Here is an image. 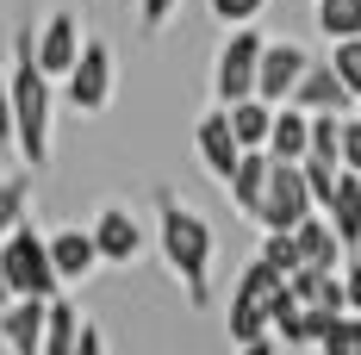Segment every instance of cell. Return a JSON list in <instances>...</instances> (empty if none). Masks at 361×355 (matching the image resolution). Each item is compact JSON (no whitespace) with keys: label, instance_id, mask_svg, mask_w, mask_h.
I'll return each mask as SVG.
<instances>
[{"label":"cell","instance_id":"6da1fadb","mask_svg":"<svg viewBox=\"0 0 361 355\" xmlns=\"http://www.w3.org/2000/svg\"><path fill=\"white\" fill-rule=\"evenodd\" d=\"M156 249L162 262L175 268V281L187 287L193 306H212V255H218V237L206 212H193L175 187H156Z\"/></svg>","mask_w":361,"mask_h":355},{"label":"cell","instance_id":"7a4b0ae2","mask_svg":"<svg viewBox=\"0 0 361 355\" xmlns=\"http://www.w3.org/2000/svg\"><path fill=\"white\" fill-rule=\"evenodd\" d=\"M6 100H13V143H19V156H25L32 169H44V162H50V119H56V94H50V75L37 69V56H32V25H19V37H13Z\"/></svg>","mask_w":361,"mask_h":355},{"label":"cell","instance_id":"3957f363","mask_svg":"<svg viewBox=\"0 0 361 355\" xmlns=\"http://www.w3.org/2000/svg\"><path fill=\"white\" fill-rule=\"evenodd\" d=\"M0 262H6V281H13V293H32V299H50V293H63L56 268H50V243L37 237L32 218H19V224L0 237Z\"/></svg>","mask_w":361,"mask_h":355},{"label":"cell","instance_id":"277c9868","mask_svg":"<svg viewBox=\"0 0 361 355\" xmlns=\"http://www.w3.org/2000/svg\"><path fill=\"white\" fill-rule=\"evenodd\" d=\"M281 287H287V275H281V268H268L262 255L237 275V287H231V343H250V337L268 330V306H274V293H281Z\"/></svg>","mask_w":361,"mask_h":355},{"label":"cell","instance_id":"5b68a950","mask_svg":"<svg viewBox=\"0 0 361 355\" xmlns=\"http://www.w3.org/2000/svg\"><path fill=\"white\" fill-rule=\"evenodd\" d=\"M224 32L231 37L218 44V56H212V100L218 107L255 94V56H262V44H268L255 25H224Z\"/></svg>","mask_w":361,"mask_h":355},{"label":"cell","instance_id":"8992f818","mask_svg":"<svg viewBox=\"0 0 361 355\" xmlns=\"http://www.w3.org/2000/svg\"><path fill=\"white\" fill-rule=\"evenodd\" d=\"M63 100L75 112H106V100H112V44L106 37H81L69 75H63Z\"/></svg>","mask_w":361,"mask_h":355},{"label":"cell","instance_id":"52a82bcc","mask_svg":"<svg viewBox=\"0 0 361 355\" xmlns=\"http://www.w3.org/2000/svg\"><path fill=\"white\" fill-rule=\"evenodd\" d=\"M312 206H318V200H312L305 175H299V162H274V169H268V187H262V206H255V224H262V231H293Z\"/></svg>","mask_w":361,"mask_h":355},{"label":"cell","instance_id":"ba28073f","mask_svg":"<svg viewBox=\"0 0 361 355\" xmlns=\"http://www.w3.org/2000/svg\"><path fill=\"white\" fill-rule=\"evenodd\" d=\"M305 63H312V50H305L299 37H268V44H262V56H255V100L281 107L293 88H299Z\"/></svg>","mask_w":361,"mask_h":355},{"label":"cell","instance_id":"9c48e42d","mask_svg":"<svg viewBox=\"0 0 361 355\" xmlns=\"http://www.w3.org/2000/svg\"><path fill=\"white\" fill-rule=\"evenodd\" d=\"M87 237H94V249H100V262H112V268H131V262L144 255V224H137L131 206H118V200H106V206L94 212Z\"/></svg>","mask_w":361,"mask_h":355},{"label":"cell","instance_id":"30bf717a","mask_svg":"<svg viewBox=\"0 0 361 355\" xmlns=\"http://www.w3.org/2000/svg\"><path fill=\"white\" fill-rule=\"evenodd\" d=\"M75 50H81V19L56 6V13L32 32V56H37V69L50 75V81H63V75H69V63H75Z\"/></svg>","mask_w":361,"mask_h":355},{"label":"cell","instance_id":"8fae6325","mask_svg":"<svg viewBox=\"0 0 361 355\" xmlns=\"http://www.w3.org/2000/svg\"><path fill=\"white\" fill-rule=\"evenodd\" d=\"M193 150H200V169L224 187V181H231V169H237V156H243V143L231 138V119H224V107L206 112V119L193 125Z\"/></svg>","mask_w":361,"mask_h":355},{"label":"cell","instance_id":"7c38bea8","mask_svg":"<svg viewBox=\"0 0 361 355\" xmlns=\"http://www.w3.org/2000/svg\"><path fill=\"white\" fill-rule=\"evenodd\" d=\"M287 107H299V112H355V94L336 81V69L330 63H305V75H299V88L287 94Z\"/></svg>","mask_w":361,"mask_h":355},{"label":"cell","instance_id":"4fadbf2b","mask_svg":"<svg viewBox=\"0 0 361 355\" xmlns=\"http://www.w3.org/2000/svg\"><path fill=\"white\" fill-rule=\"evenodd\" d=\"M0 337L13 343V355H37V343H44V299L13 293V299L0 306Z\"/></svg>","mask_w":361,"mask_h":355},{"label":"cell","instance_id":"5bb4252c","mask_svg":"<svg viewBox=\"0 0 361 355\" xmlns=\"http://www.w3.org/2000/svg\"><path fill=\"white\" fill-rule=\"evenodd\" d=\"M287 237H293V249H299V262H312V268H336V262L349 255V249H343V237L330 231V218L318 212V206H312V212L299 218V224H293Z\"/></svg>","mask_w":361,"mask_h":355},{"label":"cell","instance_id":"9a60e30c","mask_svg":"<svg viewBox=\"0 0 361 355\" xmlns=\"http://www.w3.org/2000/svg\"><path fill=\"white\" fill-rule=\"evenodd\" d=\"M44 243H50V268H56V281H63V287L87 281V275L100 268V249H94L87 231H56V237H44Z\"/></svg>","mask_w":361,"mask_h":355},{"label":"cell","instance_id":"2e32d148","mask_svg":"<svg viewBox=\"0 0 361 355\" xmlns=\"http://www.w3.org/2000/svg\"><path fill=\"white\" fill-rule=\"evenodd\" d=\"M318 212L330 218V231L343 237V249H361V175H336V187H330V200L318 206Z\"/></svg>","mask_w":361,"mask_h":355},{"label":"cell","instance_id":"e0dca14e","mask_svg":"<svg viewBox=\"0 0 361 355\" xmlns=\"http://www.w3.org/2000/svg\"><path fill=\"white\" fill-rule=\"evenodd\" d=\"M268 169H274V156H268V150H243V156H237V169H231V181H224L231 206H237L243 218H255V206H262V187H268Z\"/></svg>","mask_w":361,"mask_h":355},{"label":"cell","instance_id":"ac0fdd59","mask_svg":"<svg viewBox=\"0 0 361 355\" xmlns=\"http://www.w3.org/2000/svg\"><path fill=\"white\" fill-rule=\"evenodd\" d=\"M305 143H312V112H299V107L281 100L274 119H268V143H262V150H268L274 162H299V156H305Z\"/></svg>","mask_w":361,"mask_h":355},{"label":"cell","instance_id":"d6986e66","mask_svg":"<svg viewBox=\"0 0 361 355\" xmlns=\"http://www.w3.org/2000/svg\"><path fill=\"white\" fill-rule=\"evenodd\" d=\"M75 330H81V306L63 299V293H50L44 299V343H37V355H69Z\"/></svg>","mask_w":361,"mask_h":355},{"label":"cell","instance_id":"ffe728a7","mask_svg":"<svg viewBox=\"0 0 361 355\" xmlns=\"http://www.w3.org/2000/svg\"><path fill=\"white\" fill-rule=\"evenodd\" d=\"M224 119H231V138L243 143V150H262V143H268V119H274V107L255 100V94H243V100L224 107Z\"/></svg>","mask_w":361,"mask_h":355},{"label":"cell","instance_id":"44dd1931","mask_svg":"<svg viewBox=\"0 0 361 355\" xmlns=\"http://www.w3.org/2000/svg\"><path fill=\"white\" fill-rule=\"evenodd\" d=\"M312 19H318L324 44H336V37H355V32H361V0H312Z\"/></svg>","mask_w":361,"mask_h":355},{"label":"cell","instance_id":"7402d4cb","mask_svg":"<svg viewBox=\"0 0 361 355\" xmlns=\"http://www.w3.org/2000/svg\"><path fill=\"white\" fill-rule=\"evenodd\" d=\"M318 355H361V312H336V318L318 330Z\"/></svg>","mask_w":361,"mask_h":355},{"label":"cell","instance_id":"603a6c76","mask_svg":"<svg viewBox=\"0 0 361 355\" xmlns=\"http://www.w3.org/2000/svg\"><path fill=\"white\" fill-rule=\"evenodd\" d=\"M324 63L336 69V81H343V88H349V94L361 100V32H355V37H336Z\"/></svg>","mask_w":361,"mask_h":355},{"label":"cell","instance_id":"cb8c5ba5","mask_svg":"<svg viewBox=\"0 0 361 355\" xmlns=\"http://www.w3.org/2000/svg\"><path fill=\"white\" fill-rule=\"evenodd\" d=\"M32 212V175H6L0 181V237Z\"/></svg>","mask_w":361,"mask_h":355},{"label":"cell","instance_id":"d4e9b609","mask_svg":"<svg viewBox=\"0 0 361 355\" xmlns=\"http://www.w3.org/2000/svg\"><path fill=\"white\" fill-rule=\"evenodd\" d=\"M299 175H305V187H312V200L324 206L330 187H336V175H343V162H330V156H312V150H305V156H299Z\"/></svg>","mask_w":361,"mask_h":355},{"label":"cell","instance_id":"484cf974","mask_svg":"<svg viewBox=\"0 0 361 355\" xmlns=\"http://www.w3.org/2000/svg\"><path fill=\"white\" fill-rule=\"evenodd\" d=\"M262 6H268V0H206V13H212L218 25H255Z\"/></svg>","mask_w":361,"mask_h":355},{"label":"cell","instance_id":"4316f807","mask_svg":"<svg viewBox=\"0 0 361 355\" xmlns=\"http://www.w3.org/2000/svg\"><path fill=\"white\" fill-rule=\"evenodd\" d=\"M262 262H268V268H281V275L299 268V249H293L287 231H268V237H262Z\"/></svg>","mask_w":361,"mask_h":355},{"label":"cell","instance_id":"83f0119b","mask_svg":"<svg viewBox=\"0 0 361 355\" xmlns=\"http://www.w3.org/2000/svg\"><path fill=\"white\" fill-rule=\"evenodd\" d=\"M336 156H343L349 175H361V112H343V143H336Z\"/></svg>","mask_w":361,"mask_h":355},{"label":"cell","instance_id":"f1b7e54d","mask_svg":"<svg viewBox=\"0 0 361 355\" xmlns=\"http://www.w3.org/2000/svg\"><path fill=\"white\" fill-rule=\"evenodd\" d=\"M137 13H144V37H156V32L180 13V0H137Z\"/></svg>","mask_w":361,"mask_h":355},{"label":"cell","instance_id":"f546056e","mask_svg":"<svg viewBox=\"0 0 361 355\" xmlns=\"http://www.w3.org/2000/svg\"><path fill=\"white\" fill-rule=\"evenodd\" d=\"M336 275H343V299H349V312H361V262H355V255H343Z\"/></svg>","mask_w":361,"mask_h":355},{"label":"cell","instance_id":"4dcf8cb0","mask_svg":"<svg viewBox=\"0 0 361 355\" xmlns=\"http://www.w3.org/2000/svg\"><path fill=\"white\" fill-rule=\"evenodd\" d=\"M69 355H106V330L81 318V330H75V349H69Z\"/></svg>","mask_w":361,"mask_h":355},{"label":"cell","instance_id":"1f68e13d","mask_svg":"<svg viewBox=\"0 0 361 355\" xmlns=\"http://www.w3.org/2000/svg\"><path fill=\"white\" fill-rule=\"evenodd\" d=\"M237 355H281V337L262 330V337H250V343H237Z\"/></svg>","mask_w":361,"mask_h":355},{"label":"cell","instance_id":"d6a6232c","mask_svg":"<svg viewBox=\"0 0 361 355\" xmlns=\"http://www.w3.org/2000/svg\"><path fill=\"white\" fill-rule=\"evenodd\" d=\"M0 143H13V100H6V75H0Z\"/></svg>","mask_w":361,"mask_h":355},{"label":"cell","instance_id":"836d02e7","mask_svg":"<svg viewBox=\"0 0 361 355\" xmlns=\"http://www.w3.org/2000/svg\"><path fill=\"white\" fill-rule=\"evenodd\" d=\"M13 299V281H6V262H0V306Z\"/></svg>","mask_w":361,"mask_h":355}]
</instances>
